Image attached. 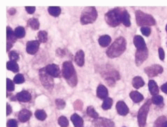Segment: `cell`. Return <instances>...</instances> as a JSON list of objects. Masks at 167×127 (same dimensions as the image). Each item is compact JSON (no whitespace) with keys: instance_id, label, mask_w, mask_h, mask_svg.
I'll use <instances>...</instances> for the list:
<instances>
[{"instance_id":"6da1fadb","label":"cell","mask_w":167,"mask_h":127,"mask_svg":"<svg viewBox=\"0 0 167 127\" xmlns=\"http://www.w3.org/2000/svg\"><path fill=\"white\" fill-rule=\"evenodd\" d=\"M126 49V41L123 37H118L114 42L111 44V46L108 48L106 54L110 58L118 57L125 51Z\"/></svg>"},{"instance_id":"7a4b0ae2","label":"cell","mask_w":167,"mask_h":127,"mask_svg":"<svg viewBox=\"0 0 167 127\" xmlns=\"http://www.w3.org/2000/svg\"><path fill=\"white\" fill-rule=\"evenodd\" d=\"M62 73H63V77L65 78V80L67 81V83L70 86L74 87L77 84L76 72H75L74 66H73V64L70 61H65L63 63Z\"/></svg>"},{"instance_id":"3957f363","label":"cell","mask_w":167,"mask_h":127,"mask_svg":"<svg viewBox=\"0 0 167 127\" xmlns=\"http://www.w3.org/2000/svg\"><path fill=\"white\" fill-rule=\"evenodd\" d=\"M122 10L120 8H116V9H112L110 11H108L107 13L105 14V20L110 26L112 27H116L118 26L122 20H121V16H122Z\"/></svg>"},{"instance_id":"277c9868","label":"cell","mask_w":167,"mask_h":127,"mask_svg":"<svg viewBox=\"0 0 167 127\" xmlns=\"http://www.w3.org/2000/svg\"><path fill=\"white\" fill-rule=\"evenodd\" d=\"M97 18V10L95 7H86L83 9L81 13V18H80V22L83 25L93 23Z\"/></svg>"},{"instance_id":"5b68a950","label":"cell","mask_w":167,"mask_h":127,"mask_svg":"<svg viewBox=\"0 0 167 127\" xmlns=\"http://www.w3.org/2000/svg\"><path fill=\"white\" fill-rule=\"evenodd\" d=\"M135 15H136V22H137V25H139V26L144 27L155 24V19L151 15L144 13V12L140 11V10L136 11Z\"/></svg>"},{"instance_id":"8992f818","label":"cell","mask_w":167,"mask_h":127,"mask_svg":"<svg viewBox=\"0 0 167 127\" xmlns=\"http://www.w3.org/2000/svg\"><path fill=\"white\" fill-rule=\"evenodd\" d=\"M149 106H150V101H147L143 106H141V108L139 109V111H138L137 120H138V124L140 127H144L146 124V119H147V115H148Z\"/></svg>"},{"instance_id":"52a82bcc","label":"cell","mask_w":167,"mask_h":127,"mask_svg":"<svg viewBox=\"0 0 167 127\" xmlns=\"http://www.w3.org/2000/svg\"><path fill=\"white\" fill-rule=\"evenodd\" d=\"M39 75H40V80H41L42 85L44 86L46 89H52L53 85H54V81L51 75H49L46 72L45 68H42L39 71Z\"/></svg>"},{"instance_id":"ba28073f","label":"cell","mask_w":167,"mask_h":127,"mask_svg":"<svg viewBox=\"0 0 167 127\" xmlns=\"http://www.w3.org/2000/svg\"><path fill=\"white\" fill-rule=\"evenodd\" d=\"M148 57V50L147 48H144V49H137V51L135 53V62L136 65L139 66L147 59Z\"/></svg>"},{"instance_id":"9c48e42d","label":"cell","mask_w":167,"mask_h":127,"mask_svg":"<svg viewBox=\"0 0 167 127\" xmlns=\"http://www.w3.org/2000/svg\"><path fill=\"white\" fill-rule=\"evenodd\" d=\"M163 72V68L158 64L151 65L149 67L145 68V73L147 74L149 77H154V76H157L158 74Z\"/></svg>"},{"instance_id":"30bf717a","label":"cell","mask_w":167,"mask_h":127,"mask_svg":"<svg viewBox=\"0 0 167 127\" xmlns=\"http://www.w3.org/2000/svg\"><path fill=\"white\" fill-rule=\"evenodd\" d=\"M94 126L95 127H114V122L108 118L99 117L94 120Z\"/></svg>"},{"instance_id":"8fae6325","label":"cell","mask_w":167,"mask_h":127,"mask_svg":"<svg viewBox=\"0 0 167 127\" xmlns=\"http://www.w3.org/2000/svg\"><path fill=\"white\" fill-rule=\"evenodd\" d=\"M45 70L49 75H51L52 77H59L60 75V69L56 64H49L45 67Z\"/></svg>"},{"instance_id":"7c38bea8","label":"cell","mask_w":167,"mask_h":127,"mask_svg":"<svg viewBox=\"0 0 167 127\" xmlns=\"http://www.w3.org/2000/svg\"><path fill=\"white\" fill-rule=\"evenodd\" d=\"M39 41L37 40H33V41H29L26 45V51L29 54H35L37 51H38L39 48Z\"/></svg>"},{"instance_id":"4fadbf2b","label":"cell","mask_w":167,"mask_h":127,"mask_svg":"<svg viewBox=\"0 0 167 127\" xmlns=\"http://www.w3.org/2000/svg\"><path fill=\"white\" fill-rule=\"evenodd\" d=\"M116 110H117V112L122 116L127 115L129 112V109L127 107V105H126L125 102H123V101H118L117 104H116Z\"/></svg>"},{"instance_id":"5bb4252c","label":"cell","mask_w":167,"mask_h":127,"mask_svg":"<svg viewBox=\"0 0 167 127\" xmlns=\"http://www.w3.org/2000/svg\"><path fill=\"white\" fill-rule=\"evenodd\" d=\"M16 99L18 101H20V102H28V101H30V99H31V95H30L28 91L23 90L21 91V92L17 93Z\"/></svg>"},{"instance_id":"9a60e30c","label":"cell","mask_w":167,"mask_h":127,"mask_svg":"<svg viewBox=\"0 0 167 127\" xmlns=\"http://www.w3.org/2000/svg\"><path fill=\"white\" fill-rule=\"evenodd\" d=\"M96 94H97V97H98V98L106 99V98H107V96H108V90H107V88H106L105 86L102 85V84L98 85L97 91H96Z\"/></svg>"},{"instance_id":"2e32d148","label":"cell","mask_w":167,"mask_h":127,"mask_svg":"<svg viewBox=\"0 0 167 127\" xmlns=\"http://www.w3.org/2000/svg\"><path fill=\"white\" fill-rule=\"evenodd\" d=\"M30 117H31V112L28 109H22L18 113V119L21 122H26V121L29 120Z\"/></svg>"},{"instance_id":"e0dca14e","label":"cell","mask_w":167,"mask_h":127,"mask_svg":"<svg viewBox=\"0 0 167 127\" xmlns=\"http://www.w3.org/2000/svg\"><path fill=\"white\" fill-rule=\"evenodd\" d=\"M133 43H134V45H135L137 49H144V48H146L145 41H144L143 38L141 36H139V35H136V36L134 37Z\"/></svg>"},{"instance_id":"ac0fdd59","label":"cell","mask_w":167,"mask_h":127,"mask_svg":"<svg viewBox=\"0 0 167 127\" xmlns=\"http://www.w3.org/2000/svg\"><path fill=\"white\" fill-rule=\"evenodd\" d=\"M6 37H7V42H10V43H14L17 39L14 31L10 28L9 26H7V28H6Z\"/></svg>"},{"instance_id":"d6986e66","label":"cell","mask_w":167,"mask_h":127,"mask_svg":"<svg viewBox=\"0 0 167 127\" xmlns=\"http://www.w3.org/2000/svg\"><path fill=\"white\" fill-rule=\"evenodd\" d=\"M98 41H99L100 46L107 47L108 45L110 44V42H111V37L109 36V35H102V36L99 37Z\"/></svg>"},{"instance_id":"ffe728a7","label":"cell","mask_w":167,"mask_h":127,"mask_svg":"<svg viewBox=\"0 0 167 127\" xmlns=\"http://www.w3.org/2000/svg\"><path fill=\"white\" fill-rule=\"evenodd\" d=\"M75 62L77 63V65L79 66H83L84 65V52L82 50H79L77 51V53L75 54Z\"/></svg>"},{"instance_id":"44dd1931","label":"cell","mask_w":167,"mask_h":127,"mask_svg":"<svg viewBox=\"0 0 167 127\" xmlns=\"http://www.w3.org/2000/svg\"><path fill=\"white\" fill-rule=\"evenodd\" d=\"M148 87H149V91L152 95H157L158 91H159V88L157 86V83L155 82L154 80H150L148 83Z\"/></svg>"},{"instance_id":"7402d4cb","label":"cell","mask_w":167,"mask_h":127,"mask_svg":"<svg viewBox=\"0 0 167 127\" xmlns=\"http://www.w3.org/2000/svg\"><path fill=\"white\" fill-rule=\"evenodd\" d=\"M71 120L75 127H83V119L78 114H73L71 116Z\"/></svg>"},{"instance_id":"603a6c76","label":"cell","mask_w":167,"mask_h":127,"mask_svg":"<svg viewBox=\"0 0 167 127\" xmlns=\"http://www.w3.org/2000/svg\"><path fill=\"white\" fill-rule=\"evenodd\" d=\"M132 85L134 88H136V89L141 88L144 85V80L140 77V76H136V77H134L132 80Z\"/></svg>"},{"instance_id":"cb8c5ba5","label":"cell","mask_w":167,"mask_h":127,"mask_svg":"<svg viewBox=\"0 0 167 127\" xmlns=\"http://www.w3.org/2000/svg\"><path fill=\"white\" fill-rule=\"evenodd\" d=\"M121 20H122V23L125 25L126 27H129L131 24L130 22V15L126 10H123L122 12V16H121Z\"/></svg>"},{"instance_id":"d4e9b609","label":"cell","mask_w":167,"mask_h":127,"mask_svg":"<svg viewBox=\"0 0 167 127\" xmlns=\"http://www.w3.org/2000/svg\"><path fill=\"white\" fill-rule=\"evenodd\" d=\"M130 97L135 103H138V102H140V101L143 100L142 94L139 93L138 91H132V92H130Z\"/></svg>"},{"instance_id":"484cf974","label":"cell","mask_w":167,"mask_h":127,"mask_svg":"<svg viewBox=\"0 0 167 127\" xmlns=\"http://www.w3.org/2000/svg\"><path fill=\"white\" fill-rule=\"evenodd\" d=\"M48 12L50 13V15L54 17H57L59 16L60 13H61V8L60 7H57V6H51L48 8Z\"/></svg>"},{"instance_id":"4316f807","label":"cell","mask_w":167,"mask_h":127,"mask_svg":"<svg viewBox=\"0 0 167 127\" xmlns=\"http://www.w3.org/2000/svg\"><path fill=\"white\" fill-rule=\"evenodd\" d=\"M6 67H7V69L13 71V72H18V70H19V66H18V64H17L16 62H14V61H9V62H7Z\"/></svg>"},{"instance_id":"83f0119b","label":"cell","mask_w":167,"mask_h":127,"mask_svg":"<svg viewBox=\"0 0 167 127\" xmlns=\"http://www.w3.org/2000/svg\"><path fill=\"white\" fill-rule=\"evenodd\" d=\"M87 115L90 116L91 118H94V119H97L99 118V116H98V113L95 111V109L93 106H88L87 107Z\"/></svg>"},{"instance_id":"f1b7e54d","label":"cell","mask_w":167,"mask_h":127,"mask_svg":"<svg viewBox=\"0 0 167 127\" xmlns=\"http://www.w3.org/2000/svg\"><path fill=\"white\" fill-rule=\"evenodd\" d=\"M14 33L17 38H23L25 36V29L22 26H18L15 28Z\"/></svg>"},{"instance_id":"f546056e","label":"cell","mask_w":167,"mask_h":127,"mask_svg":"<svg viewBox=\"0 0 167 127\" xmlns=\"http://www.w3.org/2000/svg\"><path fill=\"white\" fill-rule=\"evenodd\" d=\"M112 104H113V100L111 98H106L104 99V101H103L102 103V108L104 109V110H108V109H110L112 107Z\"/></svg>"},{"instance_id":"4dcf8cb0","label":"cell","mask_w":167,"mask_h":127,"mask_svg":"<svg viewBox=\"0 0 167 127\" xmlns=\"http://www.w3.org/2000/svg\"><path fill=\"white\" fill-rule=\"evenodd\" d=\"M28 25L32 29L36 30L39 28V21L36 18H31L28 20Z\"/></svg>"},{"instance_id":"1f68e13d","label":"cell","mask_w":167,"mask_h":127,"mask_svg":"<svg viewBox=\"0 0 167 127\" xmlns=\"http://www.w3.org/2000/svg\"><path fill=\"white\" fill-rule=\"evenodd\" d=\"M35 116H36V118L38 119L40 121H43L46 119V113H45L44 110H37L36 112H35Z\"/></svg>"},{"instance_id":"d6a6232c","label":"cell","mask_w":167,"mask_h":127,"mask_svg":"<svg viewBox=\"0 0 167 127\" xmlns=\"http://www.w3.org/2000/svg\"><path fill=\"white\" fill-rule=\"evenodd\" d=\"M38 39H39V42H42V43H45L47 41L48 39V36H47V32L42 30V31H39L38 33Z\"/></svg>"},{"instance_id":"836d02e7","label":"cell","mask_w":167,"mask_h":127,"mask_svg":"<svg viewBox=\"0 0 167 127\" xmlns=\"http://www.w3.org/2000/svg\"><path fill=\"white\" fill-rule=\"evenodd\" d=\"M58 124H59L61 127H68V119L65 117V116H60L59 118H58Z\"/></svg>"},{"instance_id":"e575fe53","label":"cell","mask_w":167,"mask_h":127,"mask_svg":"<svg viewBox=\"0 0 167 127\" xmlns=\"http://www.w3.org/2000/svg\"><path fill=\"white\" fill-rule=\"evenodd\" d=\"M152 102L155 104V105H161V104H163L162 96H160V95H153Z\"/></svg>"},{"instance_id":"d590c367","label":"cell","mask_w":167,"mask_h":127,"mask_svg":"<svg viewBox=\"0 0 167 127\" xmlns=\"http://www.w3.org/2000/svg\"><path fill=\"white\" fill-rule=\"evenodd\" d=\"M24 82V77L22 74H17L15 75L14 77V83H16V84H21V83Z\"/></svg>"},{"instance_id":"8d00e7d4","label":"cell","mask_w":167,"mask_h":127,"mask_svg":"<svg viewBox=\"0 0 167 127\" xmlns=\"http://www.w3.org/2000/svg\"><path fill=\"white\" fill-rule=\"evenodd\" d=\"M8 56H9V58H10V60H11V61H14V62L16 61V60H18V59H19V55H18V53L15 52V51L9 52Z\"/></svg>"},{"instance_id":"74e56055","label":"cell","mask_w":167,"mask_h":127,"mask_svg":"<svg viewBox=\"0 0 167 127\" xmlns=\"http://www.w3.org/2000/svg\"><path fill=\"white\" fill-rule=\"evenodd\" d=\"M165 121H166V118L164 117V116H162V117H159L157 120H156V122L154 123V127H161Z\"/></svg>"},{"instance_id":"f35d334b","label":"cell","mask_w":167,"mask_h":127,"mask_svg":"<svg viewBox=\"0 0 167 127\" xmlns=\"http://www.w3.org/2000/svg\"><path fill=\"white\" fill-rule=\"evenodd\" d=\"M6 88L8 91H13L14 90V83L12 82L9 78H7L6 79Z\"/></svg>"},{"instance_id":"ab89813d","label":"cell","mask_w":167,"mask_h":127,"mask_svg":"<svg viewBox=\"0 0 167 127\" xmlns=\"http://www.w3.org/2000/svg\"><path fill=\"white\" fill-rule=\"evenodd\" d=\"M55 103H56V106L58 109H63L65 107V101L62 100V99H56Z\"/></svg>"},{"instance_id":"60d3db41","label":"cell","mask_w":167,"mask_h":127,"mask_svg":"<svg viewBox=\"0 0 167 127\" xmlns=\"http://www.w3.org/2000/svg\"><path fill=\"white\" fill-rule=\"evenodd\" d=\"M141 32H142L144 36H149L151 33V29L149 28L148 26H144V27H141Z\"/></svg>"},{"instance_id":"b9f144b4","label":"cell","mask_w":167,"mask_h":127,"mask_svg":"<svg viewBox=\"0 0 167 127\" xmlns=\"http://www.w3.org/2000/svg\"><path fill=\"white\" fill-rule=\"evenodd\" d=\"M17 121L15 119H10V120L7 122V127H17Z\"/></svg>"},{"instance_id":"7bdbcfd3","label":"cell","mask_w":167,"mask_h":127,"mask_svg":"<svg viewBox=\"0 0 167 127\" xmlns=\"http://www.w3.org/2000/svg\"><path fill=\"white\" fill-rule=\"evenodd\" d=\"M158 52H159V58H160L161 60H164V58H165V53H164V50L162 49V48H159Z\"/></svg>"},{"instance_id":"ee69618b","label":"cell","mask_w":167,"mask_h":127,"mask_svg":"<svg viewBox=\"0 0 167 127\" xmlns=\"http://www.w3.org/2000/svg\"><path fill=\"white\" fill-rule=\"evenodd\" d=\"M25 9H26V11L28 12L29 14L34 13V11H35V7H33V6H27Z\"/></svg>"},{"instance_id":"f6af8a7d","label":"cell","mask_w":167,"mask_h":127,"mask_svg":"<svg viewBox=\"0 0 167 127\" xmlns=\"http://www.w3.org/2000/svg\"><path fill=\"white\" fill-rule=\"evenodd\" d=\"M6 109H7V111H6V115H9V114L12 112V108H11V106H10L9 104H7V105H6Z\"/></svg>"},{"instance_id":"bcb514c9","label":"cell","mask_w":167,"mask_h":127,"mask_svg":"<svg viewBox=\"0 0 167 127\" xmlns=\"http://www.w3.org/2000/svg\"><path fill=\"white\" fill-rule=\"evenodd\" d=\"M161 90H162L164 93H166V94H167V83H164V84L161 86Z\"/></svg>"},{"instance_id":"7dc6e473","label":"cell","mask_w":167,"mask_h":127,"mask_svg":"<svg viewBox=\"0 0 167 127\" xmlns=\"http://www.w3.org/2000/svg\"><path fill=\"white\" fill-rule=\"evenodd\" d=\"M56 53L59 55V56H64V52H63V50H61V49H58Z\"/></svg>"},{"instance_id":"c3c4849f","label":"cell","mask_w":167,"mask_h":127,"mask_svg":"<svg viewBox=\"0 0 167 127\" xmlns=\"http://www.w3.org/2000/svg\"><path fill=\"white\" fill-rule=\"evenodd\" d=\"M11 47H12V43L7 42V48H6V49H7V51H9V49H10V48H11Z\"/></svg>"},{"instance_id":"681fc988","label":"cell","mask_w":167,"mask_h":127,"mask_svg":"<svg viewBox=\"0 0 167 127\" xmlns=\"http://www.w3.org/2000/svg\"><path fill=\"white\" fill-rule=\"evenodd\" d=\"M9 13H10V14H14V13H15V9H11V10L9 11Z\"/></svg>"},{"instance_id":"f907efd6","label":"cell","mask_w":167,"mask_h":127,"mask_svg":"<svg viewBox=\"0 0 167 127\" xmlns=\"http://www.w3.org/2000/svg\"><path fill=\"white\" fill-rule=\"evenodd\" d=\"M161 127H167V120L162 124V126H161Z\"/></svg>"},{"instance_id":"816d5d0a","label":"cell","mask_w":167,"mask_h":127,"mask_svg":"<svg viewBox=\"0 0 167 127\" xmlns=\"http://www.w3.org/2000/svg\"><path fill=\"white\" fill-rule=\"evenodd\" d=\"M166 32H167V25H166Z\"/></svg>"}]
</instances>
